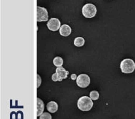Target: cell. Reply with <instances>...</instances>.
<instances>
[{
	"mask_svg": "<svg viewBox=\"0 0 135 119\" xmlns=\"http://www.w3.org/2000/svg\"><path fill=\"white\" fill-rule=\"evenodd\" d=\"M78 108L81 111H89L94 106L93 101L91 98L88 96H82L78 99Z\"/></svg>",
	"mask_w": 135,
	"mask_h": 119,
	"instance_id": "6da1fadb",
	"label": "cell"
},
{
	"mask_svg": "<svg viewBox=\"0 0 135 119\" xmlns=\"http://www.w3.org/2000/svg\"><path fill=\"white\" fill-rule=\"evenodd\" d=\"M120 68L123 73H132L135 70V62L129 58L123 60L120 64Z\"/></svg>",
	"mask_w": 135,
	"mask_h": 119,
	"instance_id": "7a4b0ae2",
	"label": "cell"
},
{
	"mask_svg": "<svg viewBox=\"0 0 135 119\" xmlns=\"http://www.w3.org/2000/svg\"><path fill=\"white\" fill-rule=\"evenodd\" d=\"M97 9L93 4H86L82 8V14L86 18H93L96 14Z\"/></svg>",
	"mask_w": 135,
	"mask_h": 119,
	"instance_id": "3957f363",
	"label": "cell"
},
{
	"mask_svg": "<svg viewBox=\"0 0 135 119\" xmlns=\"http://www.w3.org/2000/svg\"><path fill=\"white\" fill-rule=\"evenodd\" d=\"M90 78L86 74H81L76 79V83L81 88H87L90 85Z\"/></svg>",
	"mask_w": 135,
	"mask_h": 119,
	"instance_id": "277c9868",
	"label": "cell"
},
{
	"mask_svg": "<svg viewBox=\"0 0 135 119\" xmlns=\"http://www.w3.org/2000/svg\"><path fill=\"white\" fill-rule=\"evenodd\" d=\"M48 20V13L47 9L44 7H37V21L45 22Z\"/></svg>",
	"mask_w": 135,
	"mask_h": 119,
	"instance_id": "5b68a950",
	"label": "cell"
},
{
	"mask_svg": "<svg viewBox=\"0 0 135 119\" xmlns=\"http://www.w3.org/2000/svg\"><path fill=\"white\" fill-rule=\"evenodd\" d=\"M47 28L51 31H57L60 28V22L57 18H51L47 24Z\"/></svg>",
	"mask_w": 135,
	"mask_h": 119,
	"instance_id": "8992f818",
	"label": "cell"
},
{
	"mask_svg": "<svg viewBox=\"0 0 135 119\" xmlns=\"http://www.w3.org/2000/svg\"><path fill=\"white\" fill-rule=\"evenodd\" d=\"M56 72L55 73H57V75L59 76V78L62 81L63 79H66L68 78V75L69 74V72L65 70V68H63L62 67H57V69L55 70Z\"/></svg>",
	"mask_w": 135,
	"mask_h": 119,
	"instance_id": "52a82bcc",
	"label": "cell"
},
{
	"mask_svg": "<svg viewBox=\"0 0 135 119\" xmlns=\"http://www.w3.org/2000/svg\"><path fill=\"white\" fill-rule=\"evenodd\" d=\"M71 28L69 25L68 24H63L60 27V35H62L63 37H68L71 34Z\"/></svg>",
	"mask_w": 135,
	"mask_h": 119,
	"instance_id": "ba28073f",
	"label": "cell"
},
{
	"mask_svg": "<svg viewBox=\"0 0 135 119\" xmlns=\"http://www.w3.org/2000/svg\"><path fill=\"white\" fill-rule=\"evenodd\" d=\"M44 103L41 99L37 98V116H40V115L43 113L44 111Z\"/></svg>",
	"mask_w": 135,
	"mask_h": 119,
	"instance_id": "9c48e42d",
	"label": "cell"
},
{
	"mask_svg": "<svg viewBox=\"0 0 135 119\" xmlns=\"http://www.w3.org/2000/svg\"><path fill=\"white\" fill-rule=\"evenodd\" d=\"M47 111L50 112V113H55L56 111H57V109H58V105L56 102L55 101H50L47 104Z\"/></svg>",
	"mask_w": 135,
	"mask_h": 119,
	"instance_id": "30bf717a",
	"label": "cell"
},
{
	"mask_svg": "<svg viewBox=\"0 0 135 119\" xmlns=\"http://www.w3.org/2000/svg\"><path fill=\"white\" fill-rule=\"evenodd\" d=\"M84 44H85V39H83V37H76L74 39V44H75V46L82 47L84 45Z\"/></svg>",
	"mask_w": 135,
	"mask_h": 119,
	"instance_id": "8fae6325",
	"label": "cell"
},
{
	"mask_svg": "<svg viewBox=\"0 0 135 119\" xmlns=\"http://www.w3.org/2000/svg\"><path fill=\"white\" fill-rule=\"evenodd\" d=\"M53 64L57 67H62V65H63V60L62 57H55L53 59Z\"/></svg>",
	"mask_w": 135,
	"mask_h": 119,
	"instance_id": "7c38bea8",
	"label": "cell"
},
{
	"mask_svg": "<svg viewBox=\"0 0 135 119\" xmlns=\"http://www.w3.org/2000/svg\"><path fill=\"white\" fill-rule=\"evenodd\" d=\"M90 98L92 101H97L99 98V93L98 91H93L90 93Z\"/></svg>",
	"mask_w": 135,
	"mask_h": 119,
	"instance_id": "4fadbf2b",
	"label": "cell"
},
{
	"mask_svg": "<svg viewBox=\"0 0 135 119\" xmlns=\"http://www.w3.org/2000/svg\"><path fill=\"white\" fill-rule=\"evenodd\" d=\"M40 119H52V116L49 113H43L40 116Z\"/></svg>",
	"mask_w": 135,
	"mask_h": 119,
	"instance_id": "5bb4252c",
	"label": "cell"
},
{
	"mask_svg": "<svg viewBox=\"0 0 135 119\" xmlns=\"http://www.w3.org/2000/svg\"><path fill=\"white\" fill-rule=\"evenodd\" d=\"M52 80L54 81V82H57V81H59V82H61V80L59 78V76L57 75V74L56 73H54L53 75H52Z\"/></svg>",
	"mask_w": 135,
	"mask_h": 119,
	"instance_id": "9a60e30c",
	"label": "cell"
},
{
	"mask_svg": "<svg viewBox=\"0 0 135 119\" xmlns=\"http://www.w3.org/2000/svg\"><path fill=\"white\" fill-rule=\"evenodd\" d=\"M37 88L38 87H40V84H41V78L40 77V75L37 74Z\"/></svg>",
	"mask_w": 135,
	"mask_h": 119,
	"instance_id": "2e32d148",
	"label": "cell"
},
{
	"mask_svg": "<svg viewBox=\"0 0 135 119\" xmlns=\"http://www.w3.org/2000/svg\"><path fill=\"white\" fill-rule=\"evenodd\" d=\"M77 78H78V77L76 76L75 74H72V75H71V79H72V80H75V79H77Z\"/></svg>",
	"mask_w": 135,
	"mask_h": 119,
	"instance_id": "e0dca14e",
	"label": "cell"
}]
</instances>
